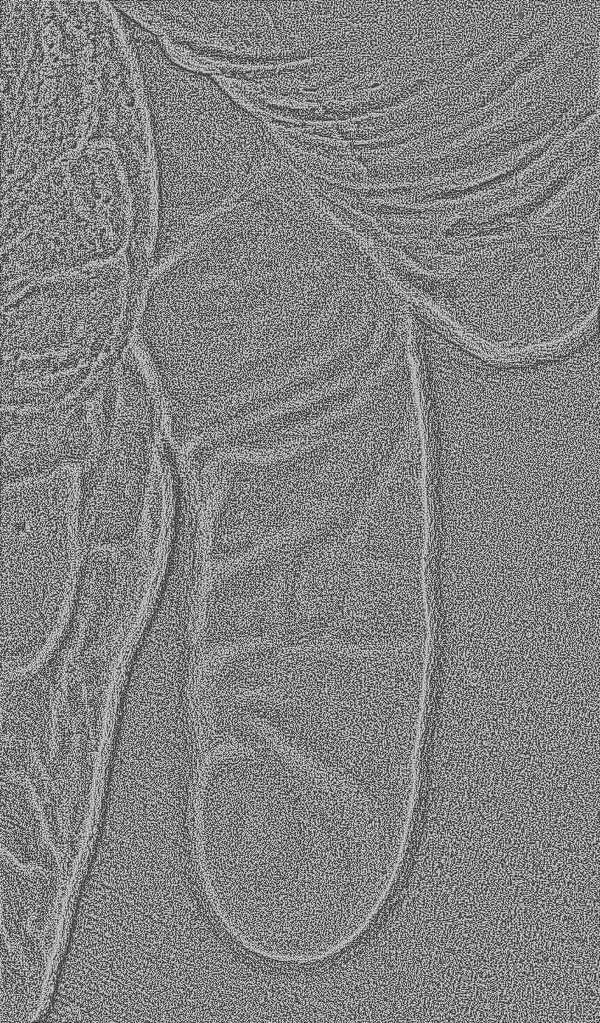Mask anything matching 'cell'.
I'll use <instances>...</instances> for the list:
<instances>
[{
    "label": "cell",
    "mask_w": 600,
    "mask_h": 1023,
    "mask_svg": "<svg viewBox=\"0 0 600 1023\" xmlns=\"http://www.w3.org/2000/svg\"><path fill=\"white\" fill-rule=\"evenodd\" d=\"M155 443V413L144 389L119 402L105 395L98 443L82 472L76 536L85 549L125 547L140 527Z\"/></svg>",
    "instance_id": "1"
},
{
    "label": "cell",
    "mask_w": 600,
    "mask_h": 1023,
    "mask_svg": "<svg viewBox=\"0 0 600 1023\" xmlns=\"http://www.w3.org/2000/svg\"><path fill=\"white\" fill-rule=\"evenodd\" d=\"M93 448V430L82 404L27 414L4 412L1 428L2 487L85 462Z\"/></svg>",
    "instance_id": "2"
}]
</instances>
